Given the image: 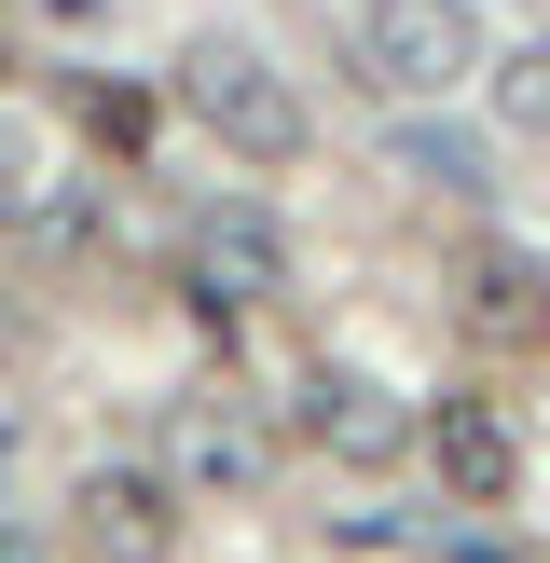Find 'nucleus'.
<instances>
[{"label":"nucleus","mask_w":550,"mask_h":563,"mask_svg":"<svg viewBox=\"0 0 550 563\" xmlns=\"http://www.w3.org/2000/svg\"><path fill=\"white\" fill-rule=\"evenodd\" d=\"M509 110H537V124H550V27H537V42H509Z\"/></svg>","instance_id":"10"},{"label":"nucleus","mask_w":550,"mask_h":563,"mask_svg":"<svg viewBox=\"0 0 550 563\" xmlns=\"http://www.w3.org/2000/svg\"><path fill=\"white\" fill-rule=\"evenodd\" d=\"M0 454H14V427H0Z\"/></svg>","instance_id":"12"},{"label":"nucleus","mask_w":550,"mask_h":563,"mask_svg":"<svg viewBox=\"0 0 550 563\" xmlns=\"http://www.w3.org/2000/svg\"><path fill=\"white\" fill-rule=\"evenodd\" d=\"M413 440H427V467H440L454 509H509V495H522V427H509V399H482V385L427 399V412H413Z\"/></svg>","instance_id":"4"},{"label":"nucleus","mask_w":550,"mask_h":563,"mask_svg":"<svg viewBox=\"0 0 550 563\" xmlns=\"http://www.w3.org/2000/svg\"><path fill=\"white\" fill-rule=\"evenodd\" d=\"M179 537V482L165 467H82L69 482V550L82 563H165Z\"/></svg>","instance_id":"6"},{"label":"nucleus","mask_w":550,"mask_h":563,"mask_svg":"<svg viewBox=\"0 0 550 563\" xmlns=\"http://www.w3.org/2000/svg\"><path fill=\"white\" fill-rule=\"evenodd\" d=\"M289 427L317 440L330 467H399V454H413V412L385 399L372 372H302V399H289Z\"/></svg>","instance_id":"7"},{"label":"nucleus","mask_w":550,"mask_h":563,"mask_svg":"<svg viewBox=\"0 0 550 563\" xmlns=\"http://www.w3.org/2000/svg\"><path fill=\"white\" fill-rule=\"evenodd\" d=\"M179 289H207L220 317H262V302H289V234H275L262 207H193L179 220Z\"/></svg>","instance_id":"3"},{"label":"nucleus","mask_w":550,"mask_h":563,"mask_svg":"<svg viewBox=\"0 0 550 563\" xmlns=\"http://www.w3.org/2000/svg\"><path fill=\"white\" fill-rule=\"evenodd\" d=\"M28 207H42V179H28V152H0V234H14Z\"/></svg>","instance_id":"11"},{"label":"nucleus","mask_w":550,"mask_h":563,"mask_svg":"<svg viewBox=\"0 0 550 563\" xmlns=\"http://www.w3.org/2000/svg\"><path fill=\"white\" fill-rule=\"evenodd\" d=\"M454 330L468 344H550V262L537 247H468L454 262Z\"/></svg>","instance_id":"8"},{"label":"nucleus","mask_w":550,"mask_h":563,"mask_svg":"<svg viewBox=\"0 0 550 563\" xmlns=\"http://www.w3.org/2000/svg\"><path fill=\"white\" fill-rule=\"evenodd\" d=\"M165 482H179V509L193 495H262V467H275V427L248 399H207V385H193V399H165Z\"/></svg>","instance_id":"5"},{"label":"nucleus","mask_w":550,"mask_h":563,"mask_svg":"<svg viewBox=\"0 0 550 563\" xmlns=\"http://www.w3.org/2000/svg\"><path fill=\"white\" fill-rule=\"evenodd\" d=\"M165 82H179V110H193V124H207L234 165H302V152H317V110H302V82L275 69L262 42H234V27L179 42V69H165Z\"/></svg>","instance_id":"1"},{"label":"nucleus","mask_w":550,"mask_h":563,"mask_svg":"<svg viewBox=\"0 0 550 563\" xmlns=\"http://www.w3.org/2000/svg\"><path fill=\"white\" fill-rule=\"evenodd\" d=\"M399 165H413L427 192H482V152H468L454 124H427V110H399Z\"/></svg>","instance_id":"9"},{"label":"nucleus","mask_w":550,"mask_h":563,"mask_svg":"<svg viewBox=\"0 0 550 563\" xmlns=\"http://www.w3.org/2000/svg\"><path fill=\"white\" fill-rule=\"evenodd\" d=\"M482 14L468 0H358V27H344V69L372 82L385 110H440V97H468L482 82Z\"/></svg>","instance_id":"2"}]
</instances>
